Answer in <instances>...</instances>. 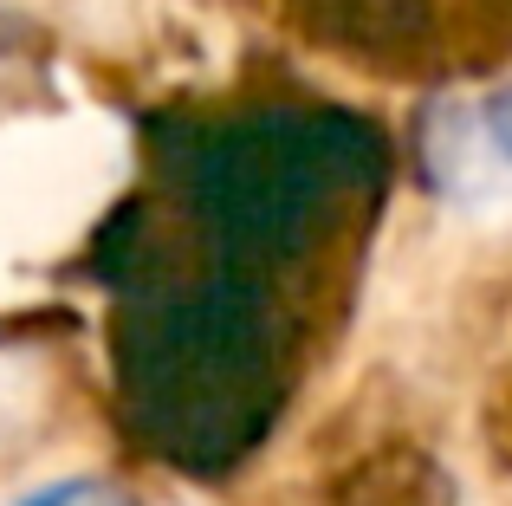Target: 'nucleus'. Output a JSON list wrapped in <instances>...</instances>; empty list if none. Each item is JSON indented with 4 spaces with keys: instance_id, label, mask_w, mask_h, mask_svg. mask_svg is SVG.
I'll list each match as a JSON object with an SVG mask.
<instances>
[{
    "instance_id": "obj_1",
    "label": "nucleus",
    "mask_w": 512,
    "mask_h": 506,
    "mask_svg": "<svg viewBox=\"0 0 512 506\" xmlns=\"http://www.w3.org/2000/svg\"><path fill=\"white\" fill-rule=\"evenodd\" d=\"M26 506H130V500L111 494V487H98V481H59V487H46V494H33Z\"/></svg>"
},
{
    "instance_id": "obj_2",
    "label": "nucleus",
    "mask_w": 512,
    "mask_h": 506,
    "mask_svg": "<svg viewBox=\"0 0 512 506\" xmlns=\"http://www.w3.org/2000/svg\"><path fill=\"white\" fill-rule=\"evenodd\" d=\"M487 124H493V137H500V150L512 156V91H500V98H493V111H487Z\"/></svg>"
}]
</instances>
